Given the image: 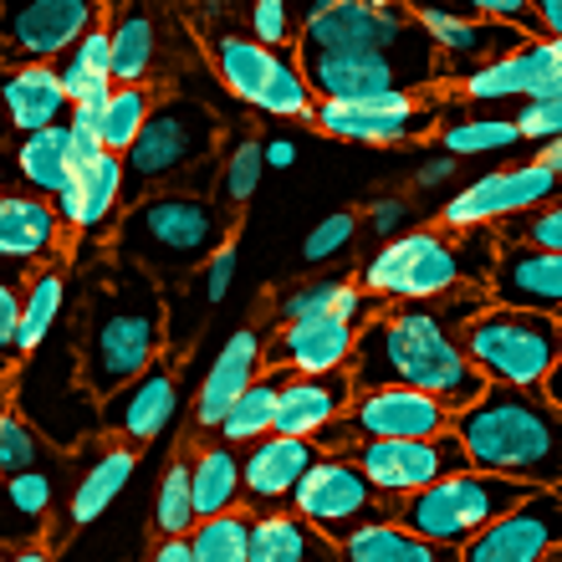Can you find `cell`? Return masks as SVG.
Returning <instances> with one entry per match:
<instances>
[{"label": "cell", "mask_w": 562, "mask_h": 562, "mask_svg": "<svg viewBox=\"0 0 562 562\" xmlns=\"http://www.w3.org/2000/svg\"><path fill=\"white\" fill-rule=\"evenodd\" d=\"M108 21V5L92 0H36L0 11V52L11 67H57L88 31Z\"/></svg>", "instance_id": "obj_16"}, {"label": "cell", "mask_w": 562, "mask_h": 562, "mask_svg": "<svg viewBox=\"0 0 562 562\" xmlns=\"http://www.w3.org/2000/svg\"><path fill=\"white\" fill-rule=\"evenodd\" d=\"M261 373H267V327L251 317V323H240L236 333L221 342L215 363H210L205 379H200V389H194L190 435H184V440H210V435L225 425L231 404H236Z\"/></svg>", "instance_id": "obj_19"}, {"label": "cell", "mask_w": 562, "mask_h": 562, "mask_svg": "<svg viewBox=\"0 0 562 562\" xmlns=\"http://www.w3.org/2000/svg\"><path fill=\"white\" fill-rule=\"evenodd\" d=\"M353 323H292L267 327V373L281 379H327V373H348L358 353Z\"/></svg>", "instance_id": "obj_26"}, {"label": "cell", "mask_w": 562, "mask_h": 562, "mask_svg": "<svg viewBox=\"0 0 562 562\" xmlns=\"http://www.w3.org/2000/svg\"><path fill=\"white\" fill-rule=\"evenodd\" d=\"M456 435L471 471L532 491L562 486V415L542 400V389H486L465 415H456Z\"/></svg>", "instance_id": "obj_4"}, {"label": "cell", "mask_w": 562, "mask_h": 562, "mask_svg": "<svg viewBox=\"0 0 562 562\" xmlns=\"http://www.w3.org/2000/svg\"><path fill=\"white\" fill-rule=\"evenodd\" d=\"M491 307L486 286H465L440 302H394L379 307L358 333L353 353V394L373 389H415L440 400L450 415H465L481 394L486 379L465 358V323Z\"/></svg>", "instance_id": "obj_1"}, {"label": "cell", "mask_w": 562, "mask_h": 562, "mask_svg": "<svg viewBox=\"0 0 562 562\" xmlns=\"http://www.w3.org/2000/svg\"><path fill=\"white\" fill-rule=\"evenodd\" d=\"M61 450H52V445L36 435V429L26 425V419L15 415V409H5L0 415V481H11V475H26V471H46V465H61Z\"/></svg>", "instance_id": "obj_43"}, {"label": "cell", "mask_w": 562, "mask_h": 562, "mask_svg": "<svg viewBox=\"0 0 562 562\" xmlns=\"http://www.w3.org/2000/svg\"><path fill=\"white\" fill-rule=\"evenodd\" d=\"M236 261H240V256H236V240H231V246H225V251L215 256L205 271H200V317H210V312L225 302L231 281H236Z\"/></svg>", "instance_id": "obj_51"}, {"label": "cell", "mask_w": 562, "mask_h": 562, "mask_svg": "<svg viewBox=\"0 0 562 562\" xmlns=\"http://www.w3.org/2000/svg\"><path fill=\"white\" fill-rule=\"evenodd\" d=\"M358 236H363V215H358V210H338V215H327V221H317L307 231L302 261H307V267H323V261H333L342 246H353Z\"/></svg>", "instance_id": "obj_46"}, {"label": "cell", "mask_w": 562, "mask_h": 562, "mask_svg": "<svg viewBox=\"0 0 562 562\" xmlns=\"http://www.w3.org/2000/svg\"><path fill=\"white\" fill-rule=\"evenodd\" d=\"M542 400L552 404L562 415V342H558V363H552V373H548V384H542Z\"/></svg>", "instance_id": "obj_56"}, {"label": "cell", "mask_w": 562, "mask_h": 562, "mask_svg": "<svg viewBox=\"0 0 562 562\" xmlns=\"http://www.w3.org/2000/svg\"><path fill=\"white\" fill-rule=\"evenodd\" d=\"M562 552V491H537L460 548V562H552Z\"/></svg>", "instance_id": "obj_24"}, {"label": "cell", "mask_w": 562, "mask_h": 562, "mask_svg": "<svg viewBox=\"0 0 562 562\" xmlns=\"http://www.w3.org/2000/svg\"><path fill=\"white\" fill-rule=\"evenodd\" d=\"M52 210L61 215L67 236H82V240H98V236H113L123 221V159L119 154H92L72 169L67 190L52 200Z\"/></svg>", "instance_id": "obj_27"}, {"label": "cell", "mask_w": 562, "mask_h": 562, "mask_svg": "<svg viewBox=\"0 0 562 562\" xmlns=\"http://www.w3.org/2000/svg\"><path fill=\"white\" fill-rule=\"evenodd\" d=\"M267 164H271V169H286V164H292V144H271L267 148Z\"/></svg>", "instance_id": "obj_58"}, {"label": "cell", "mask_w": 562, "mask_h": 562, "mask_svg": "<svg viewBox=\"0 0 562 562\" xmlns=\"http://www.w3.org/2000/svg\"><path fill=\"white\" fill-rule=\"evenodd\" d=\"M108 42H113V88H164V77L179 67L169 52H184L194 31L184 15L138 11V5H108Z\"/></svg>", "instance_id": "obj_15"}, {"label": "cell", "mask_w": 562, "mask_h": 562, "mask_svg": "<svg viewBox=\"0 0 562 562\" xmlns=\"http://www.w3.org/2000/svg\"><path fill=\"white\" fill-rule=\"evenodd\" d=\"M400 506L404 502L384 496L348 456H317V465L292 496V512L307 521L312 532H323L333 548H348L353 537L400 521Z\"/></svg>", "instance_id": "obj_10"}, {"label": "cell", "mask_w": 562, "mask_h": 562, "mask_svg": "<svg viewBox=\"0 0 562 562\" xmlns=\"http://www.w3.org/2000/svg\"><path fill=\"white\" fill-rule=\"evenodd\" d=\"M0 562H11V552H5V548H0Z\"/></svg>", "instance_id": "obj_61"}, {"label": "cell", "mask_w": 562, "mask_h": 562, "mask_svg": "<svg viewBox=\"0 0 562 562\" xmlns=\"http://www.w3.org/2000/svg\"><path fill=\"white\" fill-rule=\"evenodd\" d=\"M491 307L537 312V317H558L562 323V256L537 251V246H506L496 256V271L486 281Z\"/></svg>", "instance_id": "obj_28"}, {"label": "cell", "mask_w": 562, "mask_h": 562, "mask_svg": "<svg viewBox=\"0 0 562 562\" xmlns=\"http://www.w3.org/2000/svg\"><path fill=\"white\" fill-rule=\"evenodd\" d=\"M496 236H502L506 246H537V251L562 256V200L548 210H532V215H521V221H512V225H502Z\"/></svg>", "instance_id": "obj_47"}, {"label": "cell", "mask_w": 562, "mask_h": 562, "mask_svg": "<svg viewBox=\"0 0 562 562\" xmlns=\"http://www.w3.org/2000/svg\"><path fill=\"white\" fill-rule=\"evenodd\" d=\"M77 373L98 404L144 379L159 358H169V296L134 261L103 256L82 286L77 307Z\"/></svg>", "instance_id": "obj_2"}, {"label": "cell", "mask_w": 562, "mask_h": 562, "mask_svg": "<svg viewBox=\"0 0 562 562\" xmlns=\"http://www.w3.org/2000/svg\"><path fill=\"white\" fill-rule=\"evenodd\" d=\"M11 562H52V552H46V542H36V548H15Z\"/></svg>", "instance_id": "obj_57"}, {"label": "cell", "mask_w": 562, "mask_h": 562, "mask_svg": "<svg viewBox=\"0 0 562 562\" xmlns=\"http://www.w3.org/2000/svg\"><path fill=\"white\" fill-rule=\"evenodd\" d=\"M225 154V123L194 92H164L154 119L144 123L138 144L123 154V205H138L148 194L215 190V169Z\"/></svg>", "instance_id": "obj_6"}, {"label": "cell", "mask_w": 562, "mask_h": 562, "mask_svg": "<svg viewBox=\"0 0 562 562\" xmlns=\"http://www.w3.org/2000/svg\"><path fill=\"white\" fill-rule=\"evenodd\" d=\"M537 15H542V36L562 42V0H542V5H537Z\"/></svg>", "instance_id": "obj_55"}, {"label": "cell", "mask_w": 562, "mask_h": 562, "mask_svg": "<svg viewBox=\"0 0 562 562\" xmlns=\"http://www.w3.org/2000/svg\"><path fill=\"white\" fill-rule=\"evenodd\" d=\"M348 404H353V373H327V379H281L277 435H286V440H317L327 425H338Z\"/></svg>", "instance_id": "obj_30"}, {"label": "cell", "mask_w": 562, "mask_h": 562, "mask_svg": "<svg viewBox=\"0 0 562 562\" xmlns=\"http://www.w3.org/2000/svg\"><path fill=\"white\" fill-rule=\"evenodd\" d=\"M148 562H194V558H190V537H169V542H154Z\"/></svg>", "instance_id": "obj_54"}, {"label": "cell", "mask_w": 562, "mask_h": 562, "mask_svg": "<svg viewBox=\"0 0 562 562\" xmlns=\"http://www.w3.org/2000/svg\"><path fill=\"white\" fill-rule=\"evenodd\" d=\"M277 394H281V373H261V379L231 404L225 425L215 429L210 440L231 445V450H251V445L271 440V435H277Z\"/></svg>", "instance_id": "obj_38"}, {"label": "cell", "mask_w": 562, "mask_h": 562, "mask_svg": "<svg viewBox=\"0 0 562 562\" xmlns=\"http://www.w3.org/2000/svg\"><path fill=\"white\" fill-rule=\"evenodd\" d=\"M190 450V486H194V517H225L240 512V450L221 440H184Z\"/></svg>", "instance_id": "obj_32"}, {"label": "cell", "mask_w": 562, "mask_h": 562, "mask_svg": "<svg viewBox=\"0 0 562 562\" xmlns=\"http://www.w3.org/2000/svg\"><path fill=\"white\" fill-rule=\"evenodd\" d=\"M558 491H562V486H558ZM552 562H562V552H558V558H552Z\"/></svg>", "instance_id": "obj_62"}, {"label": "cell", "mask_w": 562, "mask_h": 562, "mask_svg": "<svg viewBox=\"0 0 562 562\" xmlns=\"http://www.w3.org/2000/svg\"><path fill=\"white\" fill-rule=\"evenodd\" d=\"M456 179V159H445V154H435V159H425V169H419V190H435V184H450Z\"/></svg>", "instance_id": "obj_52"}, {"label": "cell", "mask_w": 562, "mask_h": 562, "mask_svg": "<svg viewBox=\"0 0 562 562\" xmlns=\"http://www.w3.org/2000/svg\"><path fill=\"white\" fill-rule=\"evenodd\" d=\"M61 236L67 225L52 210V200H36V194H0V261L11 267H26V261H61Z\"/></svg>", "instance_id": "obj_29"}, {"label": "cell", "mask_w": 562, "mask_h": 562, "mask_svg": "<svg viewBox=\"0 0 562 562\" xmlns=\"http://www.w3.org/2000/svg\"><path fill=\"white\" fill-rule=\"evenodd\" d=\"M512 123H517L521 144H558V138H562V98H558V103L517 108V113H512Z\"/></svg>", "instance_id": "obj_50"}, {"label": "cell", "mask_w": 562, "mask_h": 562, "mask_svg": "<svg viewBox=\"0 0 562 562\" xmlns=\"http://www.w3.org/2000/svg\"><path fill=\"white\" fill-rule=\"evenodd\" d=\"M57 77H61V92H67L72 108L113 92V42H108V21L98 31H88V36L57 61Z\"/></svg>", "instance_id": "obj_37"}, {"label": "cell", "mask_w": 562, "mask_h": 562, "mask_svg": "<svg viewBox=\"0 0 562 562\" xmlns=\"http://www.w3.org/2000/svg\"><path fill=\"white\" fill-rule=\"evenodd\" d=\"M164 92L154 88H113L108 92V113H103V148L108 154H128L144 134V123L154 119V108H159Z\"/></svg>", "instance_id": "obj_42"}, {"label": "cell", "mask_w": 562, "mask_h": 562, "mask_svg": "<svg viewBox=\"0 0 562 562\" xmlns=\"http://www.w3.org/2000/svg\"><path fill=\"white\" fill-rule=\"evenodd\" d=\"M261 327H292V323H353L363 327L379 312L363 286L353 277H302V281H281L277 292H261Z\"/></svg>", "instance_id": "obj_25"}, {"label": "cell", "mask_w": 562, "mask_h": 562, "mask_svg": "<svg viewBox=\"0 0 562 562\" xmlns=\"http://www.w3.org/2000/svg\"><path fill=\"white\" fill-rule=\"evenodd\" d=\"M527 496H537L532 486H517V481H502V475L486 471H460L440 486L419 491L400 506V527L404 532L425 537L435 548H471L475 537L496 527L506 512H517Z\"/></svg>", "instance_id": "obj_8"}, {"label": "cell", "mask_w": 562, "mask_h": 562, "mask_svg": "<svg viewBox=\"0 0 562 562\" xmlns=\"http://www.w3.org/2000/svg\"><path fill=\"white\" fill-rule=\"evenodd\" d=\"M61 312H67V261H52V267H42L26 281V296H21V327H15V358L42 353Z\"/></svg>", "instance_id": "obj_34"}, {"label": "cell", "mask_w": 562, "mask_h": 562, "mask_svg": "<svg viewBox=\"0 0 562 562\" xmlns=\"http://www.w3.org/2000/svg\"><path fill=\"white\" fill-rule=\"evenodd\" d=\"M562 200V179L542 169L537 159L512 164V169H491V175L471 179L465 190L450 194V205H440L435 225L445 231H502V225L548 210Z\"/></svg>", "instance_id": "obj_12"}, {"label": "cell", "mask_w": 562, "mask_h": 562, "mask_svg": "<svg viewBox=\"0 0 562 562\" xmlns=\"http://www.w3.org/2000/svg\"><path fill=\"white\" fill-rule=\"evenodd\" d=\"M562 323L537 312L486 307L465 323V358L491 389H542L558 363Z\"/></svg>", "instance_id": "obj_9"}, {"label": "cell", "mask_w": 562, "mask_h": 562, "mask_svg": "<svg viewBox=\"0 0 562 562\" xmlns=\"http://www.w3.org/2000/svg\"><path fill=\"white\" fill-rule=\"evenodd\" d=\"M134 471H138V450H128L119 440H92L88 460H82V471H77L72 491H67V506L57 512L52 532H46V552L67 548L82 527H92V521L103 517L108 506L123 496V486L134 481Z\"/></svg>", "instance_id": "obj_23"}, {"label": "cell", "mask_w": 562, "mask_h": 562, "mask_svg": "<svg viewBox=\"0 0 562 562\" xmlns=\"http://www.w3.org/2000/svg\"><path fill=\"white\" fill-rule=\"evenodd\" d=\"M11 384H15V379H11V363H0V409H11V404H5V400H11Z\"/></svg>", "instance_id": "obj_59"}, {"label": "cell", "mask_w": 562, "mask_h": 562, "mask_svg": "<svg viewBox=\"0 0 562 562\" xmlns=\"http://www.w3.org/2000/svg\"><path fill=\"white\" fill-rule=\"evenodd\" d=\"M445 159H471V154H506L521 148V134L512 119H450L435 134Z\"/></svg>", "instance_id": "obj_41"}, {"label": "cell", "mask_w": 562, "mask_h": 562, "mask_svg": "<svg viewBox=\"0 0 562 562\" xmlns=\"http://www.w3.org/2000/svg\"><path fill=\"white\" fill-rule=\"evenodd\" d=\"M415 5L394 0H323L307 5L296 52H379V46H404L419 36Z\"/></svg>", "instance_id": "obj_13"}, {"label": "cell", "mask_w": 562, "mask_h": 562, "mask_svg": "<svg viewBox=\"0 0 562 562\" xmlns=\"http://www.w3.org/2000/svg\"><path fill=\"white\" fill-rule=\"evenodd\" d=\"M236 21H240L246 36H256V42L271 46V52H296V36H302L307 5L296 11V5H286V0H256V5L236 11Z\"/></svg>", "instance_id": "obj_45"}, {"label": "cell", "mask_w": 562, "mask_h": 562, "mask_svg": "<svg viewBox=\"0 0 562 562\" xmlns=\"http://www.w3.org/2000/svg\"><path fill=\"white\" fill-rule=\"evenodd\" d=\"M502 256L496 231H445V225H415L409 236L389 240L358 267V286L379 302H440L465 286H486Z\"/></svg>", "instance_id": "obj_5"}, {"label": "cell", "mask_w": 562, "mask_h": 562, "mask_svg": "<svg viewBox=\"0 0 562 562\" xmlns=\"http://www.w3.org/2000/svg\"><path fill=\"white\" fill-rule=\"evenodd\" d=\"M0 119L21 138L72 119L57 67H11V72H0Z\"/></svg>", "instance_id": "obj_31"}, {"label": "cell", "mask_w": 562, "mask_h": 562, "mask_svg": "<svg viewBox=\"0 0 562 562\" xmlns=\"http://www.w3.org/2000/svg\"><path fill=\"white\" fill-rule=\"evenodd\" d=\"M261 169H267V144L256 134H240L236 144H225L210 200H215L231 221H246V205H251L256 184H261Z\"/></svg>", "instance_id": "obj_36"}, {"label": "cell", "mask_w": 562, "mask_h": 562, "mask_svg": "<svg viewBox=\"0 0 562 562\" xmlns=\"http://www.w3.org/2000/svg\"><path fill=\"white\" fill-rule=\"evenodd\" d=\"M200 527L194 517V486H190V450L179 445V456L164 465L159 475V496H154V542L169 537H190Z\"/></svg>", "instance_id": "obj_40"}, {"label": "cell", "mask_w": 562, "mask_h": 562, "mask_svg": "<svg viewBox=\"0 0 562 562\" xmlns=\"http://www.w3.org/2000/svg\"><path fill=\"white\" fill-rule=\"evenodd\" d=\"M21 271L26 267H11L0 261V363L15 358V327H21Z\"/></svg>", "instance_id": "obj_49"}, {"label": "cell", "mask_w": 562, "mask_h": 562, "mask_svg": "<svg viewBox=\"0 0 562 562\" xmlns=\"http://www.w3.org/2000/svg\"><path fill=\"white\" fill-rule=\"evenodd\" d=\"M317 456H323L317 440H286V435H271V440L240 450V512L251 521L292 512L296 486L307 481Z\"/></svg>", "instance_id": "obj_22"}, {"label": "cell", "mask_w": 562, "mask_h": 562, "mask_svg": "<svg viewBox=\"0 0 562 562\" xmlns=\"http://www.w3.org/2000/svg\"><path fill=\"white\" fill-rule=\"evenodd\" d=\"M179 400H184V369H179V358H159L144 379H134L123 394L103 404V440L144 450L175 425Z\"/></svg>", "instance_id": "obj_21"}, {"label": "cell", "mask_w": 562, "mask_h": 562, "mask_svg": "<svg viewBox=\"0 0 562 562\" xmlns=\"http://www.w3.org/2000/svg\"><path fill=\"white\" fill-rule=\"evenodd\" d=\"M184 21H190V31H200V52H205L210 72L236 103H246L251 113H267V119H312L317 98H312L307 77H302L296 52H271L256 36H246L236 11H225V5L190 11Z\"/></svg>", "instance_id": "obj_7"}, {"label": "cell", "mask_w": 562, "mask_h": 562, "mask_svg": "<svg viewBox=\"0 0 562 562\" xmlns=\"http://www.w3.org/2000/svg\"><path fill=\"white\" fill-rule=\"evenodd\" d=\"M342 548H333L323 532H312L296 512L261 517L251 527V558L246 562H338Z\"/></svg>", "instance_id": "obj_35"}, {"label": "cell", "mask_w": 562, "mask_h": 562, "mask_svg": "<svg viewBox=\"0 0 562 562\" xmlns=\"http://www.w3.org/2000/svg\"><path fill=\"white\" fill-rule=\"evenodd\" d=\"M15 175L26 184V194L36 200H57L67 190V179L77 169V144H72V123H57V128H42L15 144Z\"/></svg>", "instance_id": "obj_33"}, {"label": "cell", "mask_w": 562, "mask_h": 562, "mask_svg": "<svg viewBox=\"0 0 562 562\" xmlns=\"http://www.w3.org/2000/svg\"><path fill=\"white\" fill-rule=\"evenodd\" d=\"M251 527L256 521L246 512H225L210 517L190 532V558L194 562H246L251 558Z\"/></svg>", "instance_id": "obj_44"}, {"label": "cell", "mask_w": 562, "mask_h": 562, "mask_svg": "<svg viewBox=\"0 0 562 562\" xmlns=\"http://www.w3.org/2000/svg\"><path fill=\"white\" fill-rule=\"evenodd\" d=\"M5 486V481H0ZM0 548L5 552H15V548H36V542H26V532L15 527V517H11V506H5V496H0Z\"/></svg>", "instance_id": "obj_53"}, {"label": "cell", "mask_w": 562, "mask_h": 562, "mask_svg": "<svg viewBox=\"0 0 562 562\" xmlns=\"http://www.w3.org/2000/svg\"><path fill=\"white\" fill-rule=\"evenodd\" d=\"M460 103L471 108H491V103H517V108H532V103H558L562 98V42H527L521 52L502 57L496 67L475 72L471 82L456 88Z\"/></svg>", "instance_id": "obj_20"}, {"label": "cell", "mask_w": 562, "mask_h": 562, "mask_svg": "<svg viewBox=\"0 0 562 562\" xmlns=\"http://www.w3.org/2000/svg\"><path fill=\"white\" fill-rule=\"evenodd\" d=\"M415 15H419V26H425V36L435 42V57H440V88H450V92L527 46L521 31L502 26V21H486V15H475V11L415 5Z\"/></svg>", "instance_id": "obj_18"}, {"label": "cell", "mask_w": 562, "mask_h": 562, "mask_svg": "<svg viewBox=\"0 0 562 562\" xmlns=\"http://www.w3.org/2000/svg\"><path fill=\"white\" fill-rule=\"evenodd\" d=\"M307 128L342 144H373V148H400L415 144L425 134H440V92L429 98H409V92H389V98H369V103H317Z\"/></svg>", "instance_id": "obj_14"}, {"label": "cell", "mask_w": 562, "mask_h": 562, "mask_svg": "<svg viewBox=\"0 0 562 562\" xmlns=\"http://www.w3.org/2000/svg\"><path fill=\"white\" fill-rule=\"evenodd\" d=\"M236 231L240 221H231L210 194L169 190L123 210L113 231V256L148 271L164 296H179V286H190V277H200L236 240Z\"/></svg>", "instance_id": "obj_3"}, {"label": "cell", "mask_w": 562, "mask_h": 562, "mask_svg": "<svg viewBox=\"0 0 562 562\" xmlns=\"http://www.w3.org/2000/svg\"><path fill=\"white\" fill-rule=\"evenodd\" d=\"M338 562H460L456 548H435L425 537L404 532L400 521H389V527H373V532L353 537L348 548H342Z\"/></svg>", "instance_id": "obj_39"}, {"label": "cell", "mask_w": 562, "mask_h": 562, "mask_svg": "<svg viewBox=\"0 0 562 562\" xmlns=\"http://www.w3.org/2000/svg\"><path fill=\"white\" fill-rule=\"evenodd\" d=\"M5 179H11V164L0 159V194H5Z\"/></svg>", "instance_id": "obj_60"}, {"label": "cell", "mask_w": 562, "mask_h": 562, "mask_svg": "<svg viewBox=\"0 0 562 562\" xmlns=\"http://www.w3.org/2000/svg\"><path fill=\"white\" fill-rule=\"evenodd\" d=\"M456 415L440 400L415 394V389H373V394H353V404L342 409L338 425H327L317 435L323 456H348L353 445H394V440H435L450 435Z\"/></svg>", "instance_id": "obj_11"}, {"label": "cell", "mask_w": 562, "mask_h": 562, "mask_svg": "<svg viewBox=\"0 0 562 562\" xmlns=\"http://www.w3.org/2000/svg\"><path fill=\"white\" fill-rule=\"evenodd\" d=\"M363 231H369L379 246L409 236V231H415V200H409V194H379V200H369V205H363Z\"/></svg>", "instance_id": "obj_48"}, {"label": "cell", "mask_w": 562, "mask_h": 562, "mask_svg": "<svg viewBox=\"0 0 562 562\" xmlns=\"http://www.w3.org/2000/svg\"><path fill=\"white\" fill-rule=\"evenodd\" d=\"M348 460H353L384 496H394V502H409L419 491L440 486V481H450V475H460V471H471V456H465V445H460L456 429H450V435H435V440L353 445Z\"/></svg>", "instance_id": "obj_17"}]
</instances>
